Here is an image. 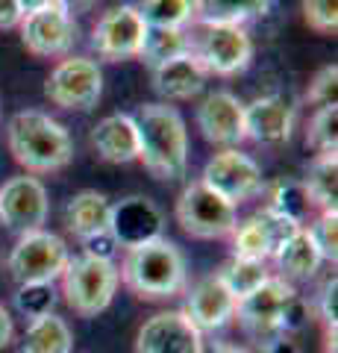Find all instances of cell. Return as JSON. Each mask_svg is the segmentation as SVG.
Wrapping results in <instances>:
<instances>
[{
  "label": "cell",
  "mask_w": 338,
  "mask_h": 353,
  "mask_svg": "<svg viewBox=\"0 0 338 353\" xmlns=\"http://www.w3.org/2000/svg\"><path fill=\"white\" fill-rule=\"evenodd\" d=\"M138 159L156 180H180L189 168V132L185 121L168 103H145L136 109Z\"/></svg>",
  "instance_id": "1"
},
{
  "label": "cell",
  "mask_w": 338,
  "mask_h": 353,
  "mask_svg": "<svg viewBox=\"0 0 338 353\" xmlns=\"http://www.w3.org/2000/svg\"><path fill=\"white\" fill-rule=\"evenodd\" d=\"M118 280H124L127 289L145 301H168L185 292L189 271H185L182 250L173 241L154 239L124 253Z\"/></svg>",
  "instance_id": "2"
},
{
  "label": "cell",
  "mask_w": 338,
  "mask_h": 353,
  "mask_svg": "<svg viewBox=\"0 0 338 353\" xmlns=\"http://www.w3.org/2000/svg\"><path fill=\"white\" fill-rule=\"evenodd\" d=\"M6 139L15 162L32 174L59 171L74 157L68 130L56 118L39 112V109H24V112L12 115L6 127Z\"/></svg>",
  "instance_id": "3"
},
{
  "label": "cell",
  "mask_w": 338,
  "mask_h": 353,
  "mask_svg": "<svg viewBox=\"0 0 338 353\" xmlns=\"http://www.w3.org/2000/svg\"><path fill=\"white\" fill-rule=\"evenodd\" d=\"M118 265L112 259L74 256L62 271V294L68 306L83 318H94L112 303L118 292Z\"/></svg>",
  "instance_id": "4"
},
{
  "label": "cell",
  "mask_w": 338,
  "mask_h": 353,
  "mask_svg": "<svg viewBox=\"0 0 338 353\" xmlns=\"http://www.w3.org/2000/svg\"><path fill=\"white\" fill-rule=\"evenodd\" d=\"M71 253L68 245L47 230H32L24 233L12 253H9V271L18 280V285L24 283H53L62 277L65 265H68Z\"/></svg>",
  "instance_id": "5"
},
{
  "label": "cell",
  "mask_w": 338,
  "mask_h": 353,
  "mask_svg": "<svg viewBox=\"0 0 338 353\" xmlns=\"http://www.w3.org/2000/svg\"><path fill=\"white\" fill-rule=\"evenodd\" d=\"M177 221L194 239H224L235 230L238 215L233 203H226L209 185L194 180L191 185H185L177 201Z\"/></svg>",
  "instance_id": "6"
},
{
  "label": "cell",
  "mask_w": 338,
  "mask_h": 353,
  "mask_svg": "<svg viewBox=\"0 0 338 353\" xmlns=\"http://www.w3.org/2000/svg\"><path fill=\"white\" fill-rule=\"evenodd\" d=\"M294 297H297V292H294V285L286 277H265V283H259L250 294L235 301V318L253 339L259 341L277 339L282 336L279 333L282 312H286V306Z\"/></svg>",
  "instance_id": "7"
},
{
  "label": "cell",
  "mask_w": 338,
  "mask_h": 353,
  "mask_svg": "<svg viewBox=\"0 0 338 353\" xmlns=\"http://www.w3.org/2000/svg\"><path fill=\"white\" fill-rule=\"evenodd\" d=\"M191 53L200 59L206 74L233 77L253 59V41L244 27L233 24H200V36L191 39Z\"/></svg>",
  "instance_id": "8"
},
{
  "label": "cell",
  "mask_w": 338,
  "mask_h": 353,
  "mask_svg": "<svg viewBox=\"0 0 338 353\" xmlns=\"http://www.w3.org/2000/svg\"><path fill=\"white\" fill-rule=\"evenodd\" d=\"M101 92L103 74L94 59L85 57L62 59L45 83V94L50 103H56L59 109H77V112H89L92 106H97Z\"/></svg>",
  "instance_id": "9"
},
{
  "label": "cell",
  "mask_w": 338,
  "mask_h": 353,
  "mask_svg": "<svg viewBox=\"0 0 338 353\" xmlns=\"http://www.w3.org/2000/svg\"><path fill=\"white\" fill-rule=\"evenodd\" d=\"M200 183L209 185L215 194H221L224 201L233 203V206L250 201V197H256L262 189H265L262 168L238 148L215 153V157L206 162Z\"/></svg>",
  "instance_id": "10"
},
{
  "label": "cell",
  "mask_w": 338,
  "mask_h": 353,
  "mask_svg": "<svg viewBox=\"0 0 338 353\" xmlns=\"http://www.w3.org/2000/svg\"><path fill=\"white\" fill-rule=\"evenodd\" d=\"M47 189L36 176H12L0 189V221L15 233H32L47 221Z\"/></svg>",
  "instance_id": "11"
},
{
  "label": "cell",
  "mask_w": 338,
  "mask_h": 353,
  "mask_svg": "<svg viewBox=\"0 0 338 353\" xmlns=\"http://www.w3.org/2000/svg\"><path fill=\"white\" fill-rule=\"evenodd\" d=\"M147 36V24L138 15V6H115L94 24L92 44L109 62L138 57L141 41Z\"/></svg>",
  "instance_id": "12"
},
{
  "label": "cell",
  "mask_w": 338,
  "mask_h": 353,
  "mask_svg": "<svg viewBox=\"0 0 338 353\" xmlns=\"http://www.w3.org/2000/svg\"><path fill=\"white\" fill-rule=\"evenodd\" d=\"M21 41L32 57H65L77 41V24L53 3L21 18Z\"/></svg>",
  "instance_id": "13"
},
{
  "label": "cell",
  "mask_w": 338,
  "mask_h": 353,
  "mask_svg": "<svg viewBox=\"0 0 338 353\" xmlns=\"http://www.w3.org/2000/svg\"><path fill=\"white\" fill-rule=\"evenodd\" d=\"M136 353H203V333L185 312H159L141 324Z\"/></svg>",
  "instance_id": "14"
},
{
  "label": "cell",
  "mask_w": 338,
  "mask_h": 353,
  "mask_svg": "<svg viewBox=\"0 0 338 353\" xmlns=\"http://www.w3.org/2000/svg\"><path fill=\"white\" fill-rule=\"evenodd\" d=\"M162 230H165V218L150 197H127L115 203L109 215V236L124 250L162 239Z\"/></svg>",
  "instance_id": "15"
},
{
  "label": "cell",
  "mask_w": 338,
  "mask_h": 353,
  "mask_svg": "<svg viewBox=\"0 0 338 353\" xmlns=\"http://www.w3.org/2000/svg\"><path fill=\"white\" fill-rule=\"evenodd\" d=\"M198 127L212 145L238 148L244 141V103L233 92H212L198 106Z\"/></svg>",
  "instance_id": "16"
},
{
  "label": "cell",
  "mask_w": 338,
  "mask_h": 353,
  "mask_svg": "<svg viewBox=\"0 0 338 353\" xmlns=\"http://www.w3.org/2000/svg\"><path fill=\"white\" fill-rule=\"evenodd\" d=\"M294 127V103L286 94H265L244 106V139L256 145H282Z\"/></svg>",
  "instance_id": "17"
},
{
  "label": "cell",
  "mask_w": 338,
  "mask_h": 353,
  "mask_svg": "<svg viewBox=\"0 0 338 353\" xmlns=\"http://www.w3.org/2000/svg\"><path fill=\"white\" fill-rule=\"evenodd\" d=\"M185 318H189L200 333H215V330L230 324V318H235V297L226 292V285L221 283L218 274L203 277L189 292V301H185Z\"/></svg>",
  "instance_id": "18"
},
{
  "label": "cell",
  "mask_w": 338,
  "mask_h": 353,
  "mask_svg": "<svg viewBox=\"0 0 338 353\" xmlns=\"http://www.w3.org/2000/svg\"><path fill=\"white\" fill-rule=\"evenodd\" d=\"M92 145L97 157L112 162V165H127L138 159V130L133 115H106L92 132Z\"/></svg>",
  "instance_id": "19"
},
{
  "label": "cell",
  "mask_w": 338,
  "mask_h": 353,
  "mask_svg": "<svg viewBox=\"0 0 338 353\" xmlns=\"http://www.w3.org/2000/svg\"><path fill=\"white\" fill-rule=\"evenodd\" d=\"M203 85H206V68L191 50L154 68V88L165 101H189Z\"/></svg>",
  "instance_id": "20"
},
{
  "label": "cell",
  "mask_w": 338,
  "mask_h": 353,
  "mask_svg": "<svg viewBox=\"0 0 338 353\" xmlns=\"http://www.w3.org/2000/svg\"><path fill=\"white\" fill-rule=\"evenodd\" d=\"M109 215H112V203L106 201L101 192L85 189L80 194H74L65 209V224L80 241L109 233Z\"/></svg>",
  "instance_id": "21"
},
{
  "label": "cell",
  "mask_w": 338,
  "mask_h": 353,
  "mask_svg": "<svg viewBox=\"0 0 338 353\" xmlns=\"http://www.w3.org/2000/svg\"><path fill=\"white\" fill-rule=\"evenodd\" d=\"M274 259L279 265V271L286 274V277H291V280L315 277L318 268H321V262H324L321 250H318V245H315V239H312V233L306 227H300L297 233H294L286 245L277 250Z\"/></svg>",
  "instance_id": "22"
},
{
  "label": "cell",
  "mask_w": 338,
  "mask_h": 353,
  "mask_svg": "<svg viewBox=\"0 0 338 353\" xmlns=\"http://www.w3.org/2000/svg\"><path fill=\"white\" fill-rule=\"evenodd\" d=\"M74 350V333L59 315H41L32 318L24 341H21V353H71Z\"/></svg>",
  "instance_id": "23"
},
{
  "label": "cell",
  "mask_w": 338,
  "mask_h": 353,
  "mask_svg": "<svg viewBox=\"0 0 338 353\" xmlns=\"http://www.w3.org/2000/svg\"><path fill=\"white\" fill-rule=\"evenodd\" d=\"M271 0H194V18L200 24H233L244 27L247 21L265 15Z\"/></svg>",
  "instance_id": "24"
},
{
  "label": "cell",
  "mask_w": 338,
  "mask_h": 353,
  "mask_svg": "<svg viewBox=\"0 0 338 353\" xmlns=\"http://www.w3.org/2000/svg\"><path fill=\"white\" fill-rule=\"evenodd\" d=\"M303 189H306L312 206H318L321 212L335 209V201H338V153H318V157L312 159L306 180H303Z\"/></svg>",
  "instance_id": "25"
},
{
  "label": "cell",
  "mask_w": 338,
  "mask_h": 353,
  "mask_svg": "<svg viewBox=\"0 0 338 353\" xmlns=\"http://www.w3.org/2000/svg\"><path fill=\"white\" fill-rule=\"evenodd\" d=\"M191 50V36L185 30H159V27H147V36L141 41L138 57L145 59L150 68H159L171 59L182 57Z\"/></svg>",
  "instance_id": "26"
},
{
  "label": "cell",
  "mask_w": 338,
  "mask_h": 353,
  "mask_svg": "<svg viewBox=\"0 0 338 353\" xmlns=\"http://www.w3.org/2000/svg\"><path fill=\"white\" fill-rule=\"evenodd\" d=\"M138 15L147 27L185 30V24L194 21V0H145Z\"/></svg>",
  "instance_id": "27"
},
{
  "label": "cell",
  "mask_w": 338,
  "mask_h": 353,
  "mask_svg": "<svg viewBox=\"0 0 338 353\" xmlns=\"http://www.w3.org/2000/svg\"><path fill=\"white\" fill-rule=\"evenodd\" d=\"M221 283L226 285L235 301H242L244 294H250L259 283H265L268 271H265V262H256V259H242V256H233L230 262L221 268Z\"/></svg>",
  "instance_id": "28"
},
{
  "label": "cell",
  "mask_w": 338,
  "mask_h": 353,
  "mask_svg": "<svg viewBox=\"0 0 338 353\" xmlns=\"http://www.w3.org/2000/svg\"><path fill=\"white\" fill-rule=\"evenodd\" d=\"M233 253L242 259H256V262H265V259H274V245L265 233V227L259 224V218H247L242 224H235L233 230Z\"/></svg>",
  "instance_id": "29"
},
{
  "label": "cell",
  "mask_w": 338,
  "mask_h": 353,
  "mask_svg": "<svg viewBox=\"0 0 338 353\" xmlns=\"http://www.w3.org/2000/svg\"><path fill=\"white\" fill-rule=\"evenodd\" d=\"M274 212L286 215L291 221H297V224H303V221L309 218V209H312V201L306 189H303V183H277L274 192H271V203H268Z\"/></svg>",
  "instance_id": "30"
},
{
  "label": "cell",
  "mask_w": 338,
  "mask_h": 353,
  "mask_svg": "<svg viewBox=\"0 0 338 353\" xmlns=\"http://www.w3.org/2000/svg\"><path fill=\"white\" fill-rule=\"evenodd\" d=\"M306 145L315 153H338V106H321L312 115Z\"/></svg>",
  "instance_id": "31"
},
{
  "label": "cell",
  "mask_w": 338,
  "mask_h": 353,
  "mask_svg": "<svg viewBox=\"0 0 338 353\" xmlns=\"http://www.w3.org/2000/svg\"><path fill=\"white\" fill-rule=\"evenodd\" d=\"M53 283H24L18 285L15 292V306L21 315H27L30 321L32 318H41V315H50L53 312Z\"/></svg>",
  "instance_id": "32"
},
{
  "label": "cell",
  "mask_w": 338,
  "mask_h": 353,
  "mask_svg": "<svg viewBox=\"0 0 338 353\" xmlns=\"http://www.w3.org/2000/svg\"><path fill=\"white\" fill-rule=\"evenodd\" d=\"M306 230L312 233L315 245H318V250H321V256L335 262L338 259V212H335V209H326V212H321L318 221H315L312 227H306Z\"/></svg>",
  "instance_id": "33"
},
{
  "label": "cell",
  "mask_w": 338,
  "mask_h": 353,
  "mask_svg": "<svg viewBox=\"0 0 338 353\" xmlns=\"http://www.w3.org/2000/svg\"><path fill=\"white\" fill-rule=\"evenodd\" d=\"M338 65H324V68L312 77L306 101L315 106H338Z\"/></svg>",
  "instance_id": "34"
},
{
  "label": "cell",
  "mask_w": 338,
  "mask_h": 353,
  "mask_svg": "<svg viewBox=\"0 0 338 353\" xmlns=\"http://www.w3.org/2000/svg\"><path fill=\"white\" fill-rule=\"evenodd\" d=\"M303 15L306 24L318 32L338 30V0H303Z\"/></svg>",
  "instance_id": "35"
},
{
  "label": "cell",
  "mask_w": 338,
  "mask_h": 353,
  "mask_svg": "<svg viewBox=\"0 0 338 353\" xmlns=\"http://www.w3.org/2000/svg\"><path fill=\"white\" fill-rule=\"evenodd\" d=\"M318 309H321V318H324L326 330H330L332 345H335V324H338V280H335V274H332V277L321 285Z\"/></svg>",
  "instance_id": "36"
},
{
  "label": "cell",
  "mask_w": 338,
  "mask_h": 353,
  "mask_svg": "<svg viewBox=\"0 0 338 353\" xmlns=\"http://www.w3.org/2000/svg\"><path fill=\"white\" fill-rule=\"evenodd\" d=\"M306 318H309V303L300 301V297H294V301L286 306V312H282L279 333H294V330H300L306 324Z\"/></svg>",
  "instance_id": "37"
},
{
  "label": "cell",
  "mask_w": 338,
  "mask_h": 353,
  "mask_svg": "<svg viewBox=\"0 0 338 353\" xmlns=\"http://www.w3.org/2000/svg\"><path fill=\"white\" fill-rule=\"evenodd\" d=\"M83 248L89 256H97V259H112L115 256V239L109 236V233H101V236H92V239H83Z\"/></svg>",
  "instance_id": "38"
},
{
  "label": "cell",
  "mask_w": 338,
  "mask_h": 353,
  "mask_svg": "<svg viewBox=\"0 0 338 353\" xmlns=\"http://www.w3.org/2000/svg\"><path fill=\"white\" fill-rule=\"evenodd\" d=\"M21 9H18V0H0V30H9V27H18L21 24Z\"/></svg>",
  "instance_id": "39"
},
{
  "label": "cell",
  "mask_w": 338,
  "mask_h": 353,
  "mask_svg": "<svg viewBox=\"0 0 338 353\" xmlns=\"http://www.w3.org/2000/svg\"><path fill=\"white\" fill-rule=\"evenodd\" d=\"M256 353H300V347L294 345L291 339H286V336H277V339L259 341V350H256Z\"/></svg>",
  "instance_id": "40"
},
{
  "label": "cell",
  "mask_w": 338,
  "mask_h": 353,
  "mask_svg": "<svg viewBox=\"0 0 338 353\" xmlns=\"http://www.w3.org/2000/svg\"><path fill=\"white\" fill-rule=\"evenodd\" d=\"M15 336V324H12V315H9V309L0 303V350H3L9 341Z\"/></svg>",
  "instance_id": "41"
},
{
  "label": "cell",
  "mask_w": 338,
  "mask_h": 353,
  "mask_svg": "<svg viewBox=\"0 0 338 353\" xmlns=\"http://www.w3.org/2000/svg\"><path fill=\"white\" fill-rule=\"evenodd\" d=\"M97 3V0H56V6L59 9H65L71 18L74 15H83V12H89V9Z\"/></svg>",
  "instance_id": "42"
},
{
  "label": "cell",
  "mask_w": 338,
  "mask_h": 353,
  "mask_svg": "<svg viewBox=\"0 0 338 353\" xmlns=\"http://www.w3.org/2000/svg\"><path fill=\"white\" fill-rule=\"evenodd\" d=\"M203 353H250V350L235 347V345H224V341H203Z\"/></svg>",
  "instance_id": "43"
},
{
  "label": "cell",
  "mask_w": 338,
  "mask_h": 353,
  "mask_svg": "<svg viewBox=\"0 0 338 353\" xmlns=\"http://www.w3.org/2000/svg\"><path fill=\"white\" fill-rule=\"evenodd\" d=\"M53 3H56V0H18V9H21V15H30V12H39V9H47Z\"/></svg>",
  "instance_id": "44"
}]
</instances>
